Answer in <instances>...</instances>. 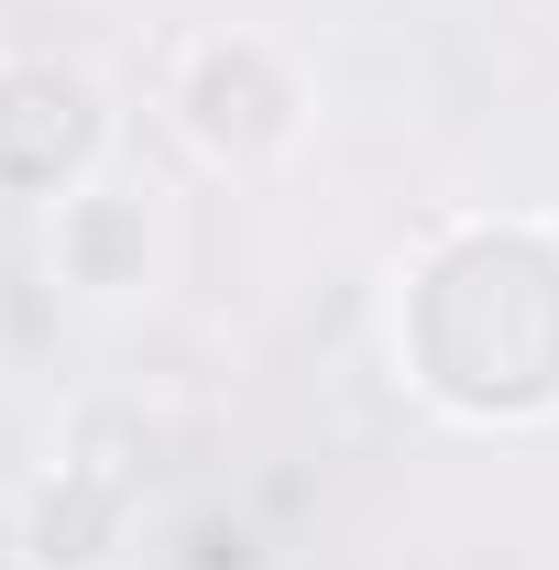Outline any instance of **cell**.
Returning <instances> with one entry per match:
<instances>
[{
    "label": "cell",
    "mask_w": 559,
    "mask_h": 570,
    "mask_svg": "<svg viewBox=\"0 0 559 570\" xmlns=\"http://www.w3.org/2000/svg\"><path fill=\"white\" fill-rule=\"evenodd\" d=\"M504 296H472V275L428 242L395 275V352L439 417L461 428H549L559 417V230L493 219Z\"/></svg>",
    "instance_id": "1"
},
{
    "label": "cell",
    "mask_w": 559,
    "mask_h": 570,
    "mask_svg": "<svg viewBox=\"0 0 559 570\" xmlns=\"http://www.w3.org/2000/svg\"><path fill=\"white\" fill-rule=\"evenodd\" d=\"M165 121L176 142L219 165V176H275L285 154L307 142V77L285 56L275 33H198V45H176V67H165Z\"/></svg>",
    "instance_id": "2"
},
{
    "label": "cell",
    "mask_w": 559,
    "mask_h": 570,
    "mask_svg": "<svg viewBox=\"0 0 559 570\" xmlns=\"http://www.w3.org/2000/svg\"><path fill=\"white\" fill-rule=\"evenodd\" d=\"M121 154L110 88L77 56H0V198H67Z\"/></svg>",
    "instance_id": "3"
},
{
    "label": "cell",
    "mask_w": 559,
    "mask_h": 570,
    "mask_svg": "<svg viewBox=\"0 0 559 570\" xmlns=\"http://www.w3.org/2000/svg\"><path fill=\"white\" fill-rule=\"evenodd\" d=\"M45 275L88 296V307H133L154 285L176 275V219L154 198V176H121V165H99L88 187H67L56 209H45Z\"/></svg>",
    "instance_id": "4"
},
{
    "label": "cell",
    "mask_w": 559,
    "mask_h": 570,
    "mask_svg": "<svg viewBox=\"0 0 559 570\" xmlns=\"http://www.w3.org/2000/svg\"><path fill=\"white\" fill-rule=\"evenodd\" d=\"M133 515H143V461H110L77 428V450L11 504V570H121Z\"/></svg>",
    "instance_id": "5"
}]
</instances>
